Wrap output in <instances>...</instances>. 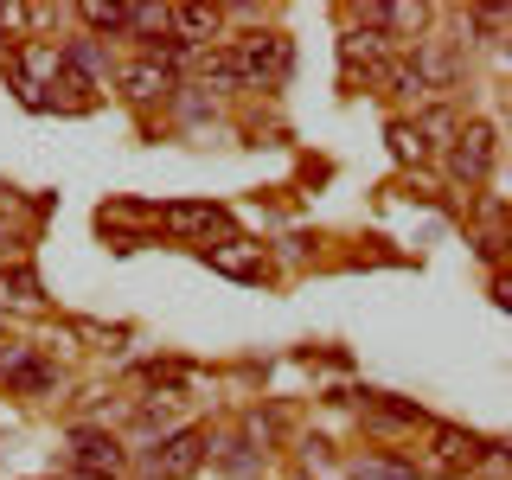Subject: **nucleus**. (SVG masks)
Returning <instances> with one entry per match:
<instances>
[{"mask_svg": "<svg viewBox=\"0 0 512 480\" xmlns=\"http://www.w3.org/2000/svg\"><path fill=\"white\" fill-rule=\"evenodd\" d=\"M231 64H237V84H282L288 71H295V45L282 39V32H244V39L231 45Z\"/></svg>", "mask_w": 512, "mask_h": 480, "instance_id": "f257e3e1", "label": "nucleus"}, {"mask_svg": "<svg viewBox=\"0 0 512 480\" xmlns=\"http://www.w3.org/2000/svg\"><path fill=\"white\" fill-rule=\"evenodd\" d=\"M487 455H493V442H487V436H468V429H429L423 474H436V480H461V474H474Z\"/></svg>", "mask_w": 512, "mask_h": 480, "instance_id": "f03ea898", "label": "nucleus"}, {"mask_svg": "<svg viewBox=\"0 0 512 480\" xmlns=\"http://www.w3.org/2000/svg\"><path fill=\"white\" fill-rule=\"evenodd\" d=\"M205 455H212V436H205V429H173V436L154 442L148 480H192L205 468Z\"/></svg>", "mask_w": 512, "mask_h": 480, "instance_id": "7ed1b4c3", "label": "nucleus"}, {"mask_svg": "<svg viewBox=\"0 0 512 480\" xmlns=\"http://www.w3.org/2000/svg\"><path fill=\"white\" fill-rule=\"evenodd\" d=\"M71 468L84 480H122L128 455H122V442L109 436V429H71Z\"/></svg>", "mask_w": 512, "mask_h": 480, "instance_id": "20e7f679", "label": "nucleus"}, {"mask_svg": "<svg viewBox=\"0 0 512 480\" xmlns=\"http://www.w3.org/2000/svg\"><path fill=\"white\" fill-rule=\"evenodd\" d=\"M487 167H493V128L487 122H468L455 135V148H448V173H455V180H487Z\"/></svg>", "mask_w": 512, "mask_h": 480, "instance_id": "39448f33", "label": "nucleus"}, {"mask_svg": "<svg viewBox=\"0 0 512 480\" xmlns=\"http://www.w3.org/2000/svg\"><path fill=\"white\" fill-rule=\"evenodd\" d=\"M205 263H212L218 276H231V282H256V276H263V244L224 231L218 244H205Z\"/></svg>", "mask_w": 512, "mask_h": 480, "instance_id": "423d86ee", "label": "nucleus"}, {"mask_svg": "<svg viewBox=\"0 0 512 480\" xmlns=\"http://www.w3.org/2000/svg\"><path fill=\"white\" fill-rule=\"evenodd\" d=\"M0 378H7L13 391H26V397H39V391L58 384V372L39 359V352H26V346H0Z\"/></svg>", "mask_w": 512, "mask_h": 480, "instance_id": "0eeeda50", "label": "nucleus"}, {"mask_svg": "<svg viewBox=\"0 0 512 480\" xmlns=\"http://www.w3.org/2000/svg\"><path fill=\"white\" fill-rule=\"evenodd\" d=\"M167 39L199 52L205 39H218V7H167Z\"/></svg>", "mask_w": 512, "mask_h": 480, "instance_id": "6e6552de", "label": "nucleus"}, {"mask_svg": "<svg viewBox=\"0 0 512 480\" xmlns=\"http://www.w3.org/2000/svg\"><path fill=\"white\" fill-rule=\"evenodd\" d=\"M160 224H167V231H180V237H212V231H224V205H167V212H160Z\"/></svg>", "mask_w": 512, "mask_h": 480, "instance_id": "1a4fd4ad", "label": "nucleus"}, {"mask_svg": "<svg viewBox=\"0 0 512 480\" xmlns=\"http://www.w3.org/2000/svg\"><path fill=\"white\" fill-rule=\"evenodd\" d=\"M0 308H26V314H39V308H45V288H39V276H32L26 263L0 269Z\"/></svg>", "mask_w": 512, "mask_h": 480, "instance_id": "9d476101", "label": "nucleus"}, {"mask_svg": "<svg viewBox=\"0 0 512 480\" xmlns=\"http://www.w3.org/2000/svg\"><path fill=\"white\" fill-rule=\"evenodd\" d=\"M359 20L378 26V39L384 32H423V7H384L378 0V7H359Z\"/></svg>", "mask_w": 512, "mask_h": 480, "instance_id": "9b49d317", "label": "nucleus"}, {"mask_svg": "<svg viewBox=\"0 0 512 480\" xmlns=\"http://www.w3.org/2000/svg\"><path fill=\"white\" fill-rule=\"evenodd\" d=\"M365 416H372V423H391V429H423L429 423L416 404H397V397H365Z\"/></svg>", "mask_w": 512, "mask_h": 480, "instance_id": "f8f14e48", "label": "nucleus"}, {"mask_svg": "<svg viewBox=\"0 0 512 480\" xmlns=\"http://www.w3.org/2000/svg\"><path fill=\"white\" fill-rule=\"evenodd\" d=\"M122 90L135 96V103H148V96L167 90V71H160L154 58H141V64H128V71H122Z\"/></svg>", "mask_w": 512, "mask_h": 480, "instance_id": "ddd939ff", "label": "nucleus"}, {"mask_svg": "<svg viewBox=\"0 0 512 480\" xmlns=\"http://www.w3.org/2000/svg\"><path fill=\"white\" fill-rule=\"evenodd\" d=\"M77 20H84L90 32H128V7H103V0H84V7H77Z\"/></svg>", "mask_w": 512, "mask_h": 480, "instance_id": "4468645a", "label": "nucleus"}, {"mask_svg": "<svg viewBox=\"0 0 512 480\" xmlns=\"http://www.w3.org/2000/svg\"><path fill=\"white\" fill-rule=\"evenodd\" d=\"M199 77L212 90H231L237 84V64H231V52H199Z\"/></svg>", "mask_w": 512, "mask_h": 480, "instance_id": "2eb2a0df", "label": "nucleus"}, {"mask_svg": "<svg viewBox=\"0 0 512 480\" xmlns=\"http://www.w3.org/2000/svg\"><path fill=\"white\" fill-rule=\"evenodd\" d=\"M391 148H397V160H429V141L416 135L410 122H397V128H391Z\"/></svg>", "mask_w": 512, "mask_h": 480, "instance_id": "dca6fc26", "label": "nucleus"}, {"mask_svg": "<svg viewBox=\"0 0 512 480\" xmlns=\"http://www.w3.org/2000/svg\"><path fill=\"white\" fill-rule=\"evenodd\" d=\"M352 480H416L410 461H365V468H352Z\"/></svg>", "mask_w": 512, "mask_h": 480, "instance_id": "f3484780", "label": "nucleus"}, {"mask_svg": "<svg viewBox=\"0 0 512 480\" xmlns=\"http://www.w3.org/2000/svg\"><path fill=\"white\" fill-rule=\"evenodd\" d=\"M173 410H180V397H154V404H141V410H135V423H141V429H167V423H173Z\"/></svg>", "mask_w": 512, "mask_h": 480, "instance_id": "a211bd4d", "label": "nucleus"}, {"mask_svg": "<svg viewBox=\"0 0 512 480\" xmlns=\"http://www.w3.org/2000/svg\"><path fill=\"white\" fill-rule=\"evenodd\" d=\"M7 58H13V45H7V39H0V64H7Z\"/></svg>", "mask_w": 512, "mask_h": 480, "instance_id": "6ab92c4d", "label": "nucleus"}]
</instances>
